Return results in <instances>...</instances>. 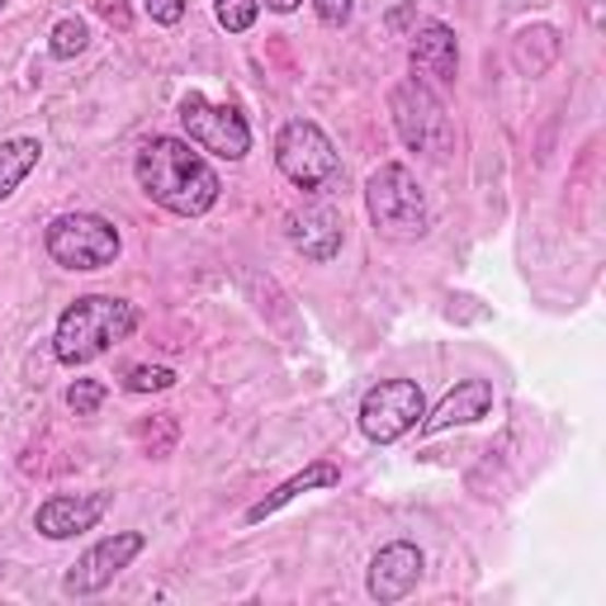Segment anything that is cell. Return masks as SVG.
I'll use <instances>...</instances> for the list:
<instances>
[{"label":"cell","instance_id":"cell-1","mask_svg":"<svg viewBox=\"0 0 606 606\" xmlns=\"http://www.w3.org/2000/svg\"><path fill=\"white\" fill-rule=\"evenodd\" d=\"M138 185L148 190V199H156L162 209L180 213V219H199L219 205V176L205 156L195 152V142H180V138H152L142 142L138 152Z\"/></svg>","mask_w":606,"mask_h":606},{"label":"cell","instance_id":"cell-2","mask_svg":"<svg viewBox=\"0 0 606 606\" xmlns=\"http://www.w3.org/2000/svg\"><path fill=\"white\" fill-rule=\"evenodd\" d=\"M138 327V313L128 299H114V294H85L77 299L71 308H62L57 317V331H53V351L62 365H91L95 356H105L109 346H119L133 337Z\"/></svg>","mask_w":606,"mask_h":606},{"label":"cell","instance_id":"cell-3","mask_svg":"<svg viewBox=\"0 0 606 606\" xmlns=\"http://www.w3.org/2000/svg\"><path fill=\"white\" fill-rule=\"evenodd\" d=\"M365 209H370V223L380 228L384 237L394 242H417L427 237V195L417 176L403 162H384L380 171L370 176L365 185Z\"/></svg>","mask_w":606,"mask_h":606},{"label":"cell","instance_id":"cell-4","mask_svg":"<svg viewBox=\"0 0 606 606\" xmlns=\"http://www.w3.org/2000/svg\"><path fill=\"white\" fill-rule=\"evenodd\" d=\"M276 166H280L284 180L299 185V190H308V195H331L346 180L337 148H331V138L313 119H290L280 128Z\"/></svg>","mask_w":606,"mask_h":606},{"label":"cell","instance_id":"cell-5","mask_svg":"<svg viewBox=\"0 0 606 606\" xmlns=\"http://www.w3.org/2000/svg\"><path fill=\"white\" fill-rule=\"evenodd\" d=\"M43 242L62 270H105L119 261V228L100 213H62L48 223Z\"/></svg>","mask_w":606,"mask_h":606},{"label":"cell","instance_id":"cell-6","mask_svg":"<svg viewBox=\"0 0 606 606\" xmlns=\"http://www.w3.org/2000/svg\"><path fill=\"white\" fill-rule=\"evenodd\" d=\"M388 109H394L398 138L408 142L412 152L451 156V148H455V124H451V114H445V105L427 91L422 81H403L398 91H394V100H388Z\"/></svg>","mask_w":606,"mask_h":606},{"label":"cell","instance_id":"cell-7","mask_svg":"<svg viewBox=\"0 0 606 606\" xmlns=\"http://www.w3.org/2000/svg\"><path fill=\"white\" fill-rule=\"evenodd\" d=\"M427 417V398L412 380H384L360 398V431L374 445H394Z\"/></svg>","mask_w":606,"mask_h":606},{"label":"cell","instance_id":"cell-8","mask_svg":"<svg viewBox=\"0 0 606 606\" xmlns=\"http://www.w3.org/2000/svg\"><path fill=\"white\" fill-rule=\"evenodd\" d=\"M180 124H185V133H190L195 148L223 156V162H242V156L252 152L247 119H242L233 105H213V100H205L199 91H190L180 100Z\"/></svg>","mask_w":606,"mask_h":606},{"label":"cell","instance_id":"cell-9","mask_svg":"<svg viewBox=\"0 0 606 606\" xmlns=\"http://www.w3.org/2000/svg\"><path fill=\"white\" fill-rule=\"evenodd\" d=\"M142 545H148V536H142V531H114V536L95 540L91 550H85L77 564L67 569L62 593L67 597H95V593H105V587L142 555Z\"/></svg>","mask_w":606,"mask_h":606},{"label":"cell","instance_id":"cell-10","mask_svg":"<svg viewBox=\"0 0 606 606\" xmlns=\"http://www.w3.org/2000/svg\"><path fill=\"white\" fill-rule=\"evenodd\" d=\"M284 237L294 242V252H303L308 261H331L341 252V237H346V223L331 205H303L284 213Z\"/></svg>","mask_w":606,"mask_h":606},{"label":"cell","instance_id":"cell-11","mask_svg":"<svg viewBox=\"0 0 606 606\" xmlns=\"http://www.w3.org/2000/svg\"><path fill=\"white\" fill-rule=\"evenodd\" d=\"M422 569H427V559H422V550H417L412 540L384 545V550L370 559V597L384 602V606L403 602L417 583H422Z\"/></svg>","mask_w":606,"mask_h":606},{"label":"cell","instance_id":"cell-12","mask_svg":"<svg viewBox=\"0 0 606 606\" xmlns=\"http://www.w3.org/2000/svg\"><path fill=\"white\" fill-rule=\"evenodd\" d=\"M105 508H109V493H77V498L57 493L34 512V526H38V536H48V540H71V536H81V531H95Z\"/></svg>","mask_w":606,"mask_h":606},{"label":"cell","instance_id":"cell-13","mask_svg":"<svg viewBox=\"0 0 606 606\" xmlns=\"http://www.w3.org/2000/svg\"><path fill=\"white\" fill-rule=\"evenodd\" d=\"M488 408H493V384L459 380L451 394L436 403V412L417 422V431H422V436H436V431H451V427H469V422H479V417H488Z\"/></svg>","mask_w":606,"mask_h":606},{"label":"cell","instance_id":"cell-14","mask_svg":"<svg viewBox=\"0 0 606 606\" xmlns=\"http://www.w3.org/2000/svg\"><path fill=\"white\" fill-rule=\"evenodd\" d=\"M412 71L417 77H431L436 85H455L459 71V48H455V28L445 24H422L412 34Z\"/></svg>","mask_w":606,"mask_h":606},{"label":"cell","instance_id":"cell-15","mask_svg":"<svg viewBox=\"0 0 606 606\" xmlns=\"http://www.w3.org/2000/svg\"><path fill=\"white\" fill-rule=\"evenodd\" d=\"M341 483V469L331 465V459H313L303 474H294V479H284L276 493H266L261 502H252L247 508V526H256V522H266V516H276L284 502H294L299 493H313V488H337Z\"/></svg>","mask_w":606,"mask_h":606},{"label":"cell","instance_id":"cell-16","mask_svg":"<svg viewBox=\"0 0 606 606\" xmlns=\"http://www.w3.org/2000/svg\"><path fill=\"white\" fill-rule=\"evenodd\" d=\"M512 57H516V67L526 71V77H540L545 67H555V57H559V34L550 24H536V28H522L512 43Z\"/></svg>","mask_w":606,"mask_h":606},{"label":"cell","instance_id":"cell-17","mask_svg":"<svg viewBox=\"0 0 606 606\" xmlns=\"http://www.w3.org/2000/svg\"><path fill=\"white\" fill-rule=\"evenodd\" d=\"M43 142L38 138H10L0 142V199H10L24 185V176L38 166Z\"/></svg>","mask_w":606,"mask_h":606},{"label":"cell","instance_id":"cell-18","mask_svg":"<svg viewBox=\"0 0 606 606\" xmlns=\"http://www.w3.org/2000/svg\"><path fill=\"white\" fill-rule=\"evenodd\" d=\"M85 48H91V28H85V20H57L53 24V38H48V53L57 57V62H71V57H81Z\"/></svg>","mask_w":606,"mask_h":606},{"label":"cell","instance_id":"cell-19","mask_svg":"<svg viewBox=\"0 0 606 606\" xmlns=\"http://www.w3.org/2000/svg\"><path fill=\"white\" fill-rule=\"evenodd\" d=\"M171 384H176V370H166V365H133L124 380L128 394H162Z\"/></svg>","mask_w":606,"mask_h":606},{"label":"cell","instance_id":"cell-20","mask_svg":"<svg viewBox=\"0 0 606 606\" xmlns=\"http://www.w3.org/2000/svg\"><path fill=\"white\" fill-rule=\"evenodd\" d=\"M213 10H219V24L228 28V34H247V28L256 24V14H261L256 0H213Z\"/></svg>","mask_w":606,"mask_h":606},{"label":"cell","instance_id":"cell-21","mask_svg":"<svg viewBox=\"0 0 606 606\" xmlns=\"http://www.w3.org/2000/svg\"><path fill=\"white\" fill-rule=\"evenodd\" d=\"M100 403H105V384H100V380H77L67 388V408L77 417H95Z\"/></svg>","mask_w":606,"mask_h":606},{"label":"cell","instance_id":"cell-22","mask_svg":"<svg viewBox=\"0 0 606 606\" xmlns=\"http://www.w3.org/2000/svg\"><path fill=\"white\" fill-rule=\"evenodd\" d=\"M148 5V14H152V24H180L185 20V0H142Z\"/></svg>","mask_w":606,"mask_h":606},{"label":"cell","instance_id":"cell-23","mask_svg":"<svg viewBox=\"0 0 606 606\" xmlns=\"http://www.w3.org/2000/svg\"><path fill=\"white\" fill-rule=\"evenodd\" d=\"M317 5V20L331 24V28H341L346 20H351V10H356V0H313Z\"/></svg>","mask_w":606,"mask_h":606},{"label":"cell","instance_id":"cell-24","mask_svg":"<svg viewBox=\"0 0 606 606\" xmlns=\"http://www.w3.org/2000/svg\"><path fill=\"white\" fill-rule=\"evenodd\" d=\"M91 5L105 14L114 28H128V24H133V14H128V0H91Z\"/></svg>","mask_w":606,"mask_h":606},{"label":"cell","instance_id":"cell-25","mask_svg":"<svg viewBox=\"0 0 606 606\" xmlns=\"http://www.w3.org/2000/svg\"><path fill=\"white\" fill-rule=\"evenodd\" d=\"M412 20V5H398L394 14H388V24H394V28H403V24H408Z\"/></svg>","mask_w":606,"mask_h":606},{"label":"cell","instance_id":"cell-26","mask_svg":"<svg viewBox=\"0 0 606 606\" xmlns=\"http://www.w3.org/2000/svg\"><path fill=\"white\" fill-rule=\"evenodd\" d=\"M266 5L276 14H290V10H299V0H266Z\"/></svg>","mask_w":606,"mask_h":606},{"label":"cell","instance_id":"cell-27","mask_svg":"<svg viewBox=\"0 0 606 606\" xmlns=\"http://www.w3.org/2000/svg\"><path fill=\"white\" fill-rule=\"evenodd\" d=\"M0 10H5V0H0Z\"/></svg>","mask_w":606,"mask_h":606},{"label":"cell","instance_id":"cell-28","mask_svg":"<svg viewBox=\"0 0 606 606\" xmlns=\"http://www.w3.org/2000/svg\"><path fill=\"white\" fill-rule=\"evenodd\" d=\"M0 573H5V569H0Z\"/></svg>","mask_w":606,"mask_h":606}]
</instances>
